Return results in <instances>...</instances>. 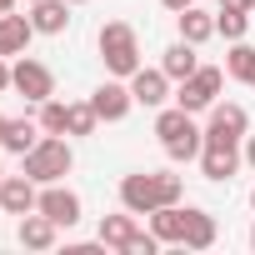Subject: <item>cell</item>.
I'll list each match as a JSON object with an SVG mask.
<instances>
[{
  "label": "cell",
  "mask_w": 255,
  "mask_h": 255,
  "mask_svg": "<svg viewBox=\"0 0 255 255\" xmlns=\"http://www.w3.org/2000/svg\"><path fill=\"white\" fill-rule=\"evenodd\" d=\"M190 130H200L190 110H180V105H160V110H155V135H160V145H170V140H180V135H190Z\"/></svg>",
  "instance_id": "e0dca14e"
},
{
  "label": "cell",
  "mask_w": 255,
  "mask_h": 255,
  "mask_svg": "<svg viewBox=\"0 0 255 255\" xmlns=\"http://www.w3.org/2000/svg\"><path fill=\"white\" fill-rule=\"evenodd\" d=\"M20 170H25L35 185H55V180H65V175L75 170V150H70V140H60V135H40L35 150L20 155Z\"/></svg>",
  "instance_id": "7a4b0ae2"
},
{
  "label": "cell",
  "mask_w": 255,
  "mask_h": 255,
  "mask_svg": "<svg viewBox=\"0 0 255 255\" xmlns=\"http://www.w3.org/2000/svg\"><path fill=\"white\" fill-rule=\"evenodd\" d=\"M240 160H245L240 145H205V150H200V175L215 180V185H225V180L240 170Z\"/></svg>",
  "instance_id": "8fae6325"
},
{
  "label": "cell",
  "mask_w": 255,
  "mask_h": 255,
  "mask_svg": "<svg viewBox=\"0 0 255 255\" xmlns=\"http://www.w3.org/2000/svg\"><path fill=\"white\" fill-rule=\"evenodd\" d=\"M175 20H180V40H190V45H205V40L215 35V10H195V5H190V10H180Z\"/></svg>",
  "instance_id": "7402d4cb"
},
{
  "label": "cell",
  "mask_w": 255,
  "mask_h": 255,
  "mask_svg": "<svg viewBox=\"0 0 255 255\" xmlns=\"http://www.w3.org/2000/svg\"><path fill=\"white\" fill-rule=\"evenodd\" d=\"M35 120H40V130H45V135H65L70 100H55V95H50V100H40V115H35Z\"/></svg>",
  "instance_id": "cb8c5ba5"
},
{
  "label": "cell",
  "mask_w": 255,
  "mask_h": 255,
  "mask_svg": "<svg viewBox=\"0 0 255 255\" xmlns=\"http://www.w3.org/2000/svg\"><path fill=\"white\" fill-rule=\"evenodd\" d=\"M155 245H160V240H155V230H140L130 245H125V255H155Z\"/></svg>",
  "instance_id": "484cf974"
},
{
  "label": "cell",
  "mask_w": 255,
  "mask_h": 255,
  "mask_svg": "<svg viewBox=\"0 0 255 255\" xmlns=\"http://www.w3.org/2000/svg\"><path fill=\"white\" fill-rule=\"evenodd\" d=\"M150 230H155L160 245H180V240H185V205H160V210H150Z\"/></svg>",
  "instance_id": "ffe728a7"
},
{
  "label": "cell",
  "mask_w": 255,
  "mask_h": 255,
  "mask_svg": "<svg viewBox=\"0 0 255 255\" xmlns=\"http://www.w3.org/2000/svg\"><path fill=\"white\" fill-rule=\"evenodd\" d=\"M95 45H100V60H105L110 75L130 80V75L140 70V35H135L130 20H105L100 35H95Z\"/></svg>",
  "instance_id": "6da1fadb"
},
{
  "label": "cell",
  "mask_w": 255,
  "mask_h": 255,
  "mask_svg": "<svg viewBox=\"0 0 255 255\" xmlns=\"http://www.w3.org/2000/svg\"><path fill=\"white\" fill-rule=\"evenodd\" d=\"M0 215H5V210H0Z\"/></svg>",
  "instance_id": "74e56055"
},
{
  "label": "cell",
  "mask_w": 255,
  "mask_h": 255,
  "mask_svg": "<svg viewBox=\"0 0 255 255\" xmlns=\"http://www.w3.org/2000/svg\"><path fill=\"white\" fill-rule=\"evenodd\" d=\"M35 210L40 215H50L60 230H70V225H80V195L70 190V185H40V200H35Z\"/></svg>",
  "instance_id": "52a82bcc"
},
{
  "label": "cell",
  "mask_w": 255,
  "mask_h": 255,
  "mask_svg": "<svg viewBox=\"0 0 255 255\" xmlns=\"http://www.w3.org/2000/svg\"><path fill=\"white\" fill-rule=\"evenodd\" d=\"M215 235H220V230H215V215L200 210V205H185V240H180V245H185V250H210Z\"/></svg>",
  "instance_id": "2e32d148"
},
{
  "label": "cell",
  "mask_w": 255,
  "mask_h": 255,
  "mask_svg": "<svg viewBox=\"0 0 255 255\" xmlns=\"http://www.w3.org/2000/svg\"><path fill=\"white\" fill-rule=\"evenodd\" d=\"M240 155H245V165L255 170V135H245V150H240Z\"/></svg>",
  "instance_id": "83f0119b"
},
{
  "label": "cell",
  "mask_w": 255,
  "mask_h": 255,
  "mask_svg": "<svg viewBox=\"0 0 255 255\" xmlns=\"http://www.w3.org/2000/svg\"><path fill=\"white\" fill-rule=\"evenodd\" d=\"M55 235H60V225H55L50 215H40V210L20 215V230H15V240H20L25 250H50V245H55Z\"/></svg>",
  "instance_id": "4fadbf2b"
},
{
  "label": "cell",
  "mask_w": 255,
  "mask_h": 255,
  "mask_svg": "<svg viewBox=\"0 0 255 255\" xmlns=\"http://www.w3.org/2000/svg\"><path fill=\"white\" fill-rule=\"evenodd\" d=\"M225 75H230V80H240V85H255V45L235 40V45H230V55H225Z\"/></svg>",
  "instance_id": "603a6c76"
},
{
  "label": "cell",
  "mask_w": 255,
  "mask_h": 255,
  "mask_svg": "<svg viewBox=\"0 0 255 255\" xmlns=\"http://www.w3.org/2000/svg\"><path fill=\"white\" fill-rule=\"evenodd\" d=\"M135 235H140V225H135V215H130V210H125V215H105L95 240H100L105 250H120V255H125V245H130Z\"/></svg>",
  "instance_id": "ac0fdd59"
},
{
  "label": "cell",
  "mask_w": 255,
  "mask_h": 255,
  "mask_svg": "<svg viewBox=\"0 0 255 255\" xmlns=\"http://www.w3.org/2000/svg\"><path fill=\"white\" fill-rule=\"evenodd\" d=\"M40 135H45V130H40V120L20 115V120H10V125H5V140H0V150L25 155V150H35V140H40Z\"/></svg>",
  "instance_id": "44dd1931"
},
{
  "label": "cell",
  "mask_w": 255,
  "mask_h": 255,
  "mask_svg": "<svg viewBox=\"0 0 255 255\" xmlns=\"http://www.w3.org/2000/svg\"><path fill=\"white\" fill-rule=\"evenodd\" d=\"M130 95H135V105L160 110V105L170 100V75H165L160 65H155V70H145V65H140V70L130 75Z\"/></svg>",
  "instance_id": "30bf717a"
},
{
  "label": "cell",
  "mask_w": 255,
  "mask_h": 255,
  "mask_svg": "<svg viewBox=\"0 0 255 255\" xmlns=\"http://www.w3.org/2000/svg\"><path fill=\"white\" fill-rule=\"evenodd\" d=\"M245 5H250V10H255V0H245Z\"/></svg>",
  "instance_id": "e575fe53"
},
{
  "label": "cell",
  "mask_w": 255,
  "mask_h": 255,
  "mask_svg": "<svg viewBox=\"0 0 255 255\" xmlns=\"http://www.w3.org/2000/svg\"><path fill=\"white\" fill-rule=\"evenodd\" d=\"M225 90V70L220 65H200L190 80H180L175 85V105L180 110H190V115H200V110H210L215 105V95Z\"/></svg>",
  "instance_id": "277c9868"
},
{
  "label": "cell",
  "mask_w": 255,
  "mask_h": 255,
  "mask_svg": "<svg viewBox=\"0 0 255 255\" xmlns=\"http://www.w3.org/2000/svg\"><path fill=\"white\" fill-rule=\"evenodd\" d=\"M200 45H190V40H175V45H165V55H160V70L180 85V80H190L195 70H200V55H195Z\"/></svg>",
  "instance_id": "9a60e30c"
},
{
  "label": "cell",
  "mask_w": 255,
  "mask_h": 255,
  "mask_svg": "<svg viewBox=\"0 0 255 255\" xmlns=\"http://www.w3.org/2000/svg\"><path fill=\"white\" fill-rule=\"evenodd\" d=\"M245 30H250V5H245V0H220V10H215V35L245 40Z\"/></svg>",
  "instance_id": "d6986e66"
},
{
  "label": "cell",
  "mask_w": 255,
  "mask_h": 255,
  "mask_svg": "<svg viewBox=\"0 0 255 255\" xmlns=\"http://www.w3.org/2000/svg\"><path fill=\"white\" fill-rule=\"evenodd\" d=\"M0 90H10V65H5V55H0Z\"/></svg>",
  "instance_id": "f1b7e54d"
},
{
  "label": "cell",
  "mask_w": 255,
  "mask_h": 255,
  "mask_svg": "<svg viewBox=\"0 0 255 255\" xmlns=\"http://www.w3.org/2000/svg\"><path fill=\"white\" fill-rule=\"evenodd\" d=\"M0 180H5V170H0Z\"/></svg>",
  "instance_id": "d590c367"
},
{
  "label": "cell",
  "mask_w": 255,
  "mask_h": 255,
  "mask_svg": "<svg viewBox=\"0 0 255 255\" xmlns=\"http://www.w3.org/2000/svg\"><path fill=\"white\" fill-rule=\"evenodd\" d=\"M35 200H40V185H35L25 170L0 180V210H5V215H30V210H35Z\"/></svg>",
  "instance_id": "9c48e42d"
},
{
  "label": "cell",
  "mask_w": 255,
  "mask_h": 255,
  "mask_svg": "<svg viewBox=\"0 0 255 255\" xmlns=\"http://www.w3.org/2000/svg\"><path fill=\"white\" fill-rule=\"evenodd\" d=\"M95 125H100L95 105L90 100H75L70 105V120H65V135H95Z\"/></svg>",
  "instance_id": "d4e9b609"
},
{
  "label": "cell",
  "mask_w": 255,
  "mask_h": 255,
  "mask_svg": "<svg viewBox=\"0 0 255 255\" xmlns=\"http://www.w3.org/2000/svg\"><path fill=\"white\" fill-rule=\"evenodd\" d=\"M90 105H95V115H100L105 125H115V120H125V115H130V105H135V95H130V85H125V80L115 75V80H105V85H95V95H90Z\"/></svg>",
  "instance_id": "ba28073f"
},
{
  "label": "cell",
  "mask_w": 255,
  "mask_h": 255,
  "mask_svg": "<svg viewBox=\"0 0 255 255\" xmlns=\"http://www.w3.org/2000/svg\"><path fill=\"white\" fill-rule=\"evenodd\" d=\"M205 130V145H245V135H250V115H245V105H235V100H215L210 105V120L200 125Z\"/></svg>",
  "instance_id": "3957f363"
},
{
  "label": "cell",
  "mask_w": 255,
  "mask_h": 255,
  "mask_svg": "<svg viewBox=\"0 0 255 255\" xmlns=\"http://www.w3.org/2000/svg\"><path fill=\"white\" fill-rule=\"evenodd\" d=\"M25 10H30L35 35H65V25H70V0H35Z\"/></svg>",
  "instance_id": "7c38bea8"
},
{
  "label": "cell",
  "mask_w": 255,
  "mask_h": 255,
  "mask_svg": "<svg viewBox=\"0 0 255 255\" xmlns=\"http://www.w3.org/2000/svg\"><path fill=\"white\" fill-rule=\"evenodd\" d=\"M30 35H35V25H30V15H0V55H25L30 50Z\"/></svg>",
  "instance_id": "5bb4252c"
},
{
  "label": "cell",
  "mask_w": 255,
  "mask_h": 255,
  "mask_svg": "<svg viewBox=\"0 0 255 255\" xmlns=\"http://www.w3.org/2000/svg\"><path fill=\"white\" fill-rule=\"evenodd\" d=\"M25 5H35V0H25Z\"/></svg>",
  "instance_id": "8d00e7d4"
},
{
  "label": "cell",
  "mask_w": 255,
  "mask_h": 255,
  "mask_svg": "<svg viewBox=\"0 0 255 255\" xmlns=\"http://www.w3.org/2000/svg\"><path fill=\"white\" fill-rule=\"evenodd\" d=\"M15 10V0H0V15H10Z\"/></svg>",
  "instance_id": "f546056e"
},
{
  "label": "cell",
  "mask_w": 255,
  "mask_h": 255,
  "mask_svg": "<svg viewBox=\"0 0 255 255\" xmlns=\"http://www.w3.org/2000/svg\"><path fill=\"white\" fill-rule=\"evenodd\" d=\"M10 90H20L30 105H40V100L55 95V75H50L45 60H35V55H15V65H10Z\"/></svg>",
  "instance_id": "8992f818"
},
{
  "label": "cell",
  "mask_w": 255,
  "mask_h": 255,
  "mask_svg": "<svg viewBox=\"0 0 255 255\" xmlns=\"http://www.w3.org/2000/svg\"><path fill=\"white\" fill-rule=\"evenodd\" d=\"M70 5H85V0H70Z\"/></svg>",
  "instance_id": "836d02e7"
},
{
  "label": "cell",
  "mask_w": 255,
  "mask_h": 255,
  "mask_svg": "<svg viewBox=\"0 0 255 255\" xmlns=\"http://www.w3.org/2000/svg\"><path fill=\"white\" fill-rule=\"evenodd\" d=\"M5 125H10V120H5V115H0V140H5Z\"/></svg>",
  "instance_id": "4dcf8cb0"
},
{
  "label": "cell",
  "mask_w": 255,
  "mask_h": 255,
  "mask_svg": "<svg viewBox=\"0 0 255 255\" xmlns=\"http://www.w3.org/2000/svg\"><path fill=\"white\" fill-rule=\"evenodd\" d=\"M120 205L130 215H150L165 205V185H160V170H135L120 180Z\"/></svg>",
  "instance_id": "5b68a950"
},
{
  "label": "cell",
  "mask_w": 255,
  "mask_h": 255,
  "mask_svg": "<svg viewBox=\"0 0 255 255\" xmlns=\"http://www.w3.org/2000/svg\"><path fill=\"white\" fill-rule=\"evenodd\" d=\"M250 210H255V190H250Z\"/></svg>",
  "instance_id": "d6a6232c"
},
{
  "label": "cell",
  "mask_w": 255,
  "mask_h": 255,
  "mask_svg": "<svg viewBox=\"0 0 255 255\" xmlns=\"http://www.w3.org/2000/svg\"><path fill=\"white\" fill-rule=\"evenodd\" d=\"M160 5H165L170 15H180V10H190V5H195V0H160Z\"/></svg>",
  "instance_id": "4316f807"
},
{
  "label": "cell",
  "mask_w": 255,
  "mask_h": 255,
  "mask_svg": "<svg viewBox=\"0 0 255 255\" xmlns=\"http://www.w3.org/2000/svg\"><path fill=\"white\" fill-rule=\"evenodd\" d=\"M250 250H255V225H250Z\"/></svg>",
  "instance_id": "1f68e13d"
}]
</instances>
